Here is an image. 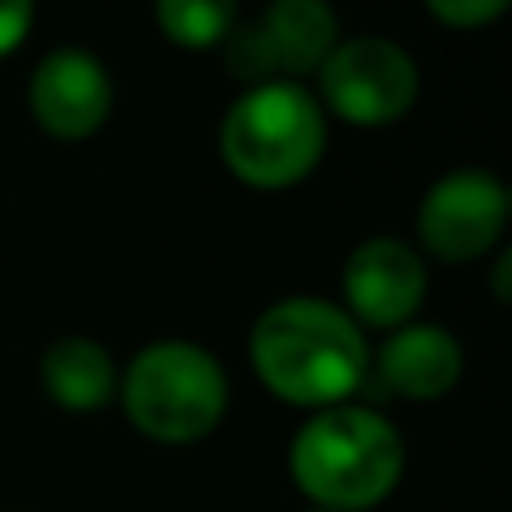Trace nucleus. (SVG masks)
<instances>
[{"label":"nucleus","mask_w":512,"mask_h":512,"mask_svg":"<svg viewBox=\"0 0 512 512\" xmlns=\"http://www.w3.org/2000/svg\"><path fill=\"white\" fill-rule=\"evenodd\" d=\"M117 360L95 337H59L41 355V387L68 414H95L117 400Z\"/></svg>","instance_id":"obj_10"},{"label":"nucleus","mask_w":512,"mask_h":512,"mask_svg":"<svg viewBox=\"0 0 512 512\" xmlns=\"http://www.w3.org/2000/svg\"><path fill=\"white\" fill-rule=\"evenodd\" d=\"M369 378L400 400H441L463 378V346L445 324H405L387 333L382 351L369 360Z\"/></svg>","instance_id":"obj_9"},{"label":"nucleus","mask_w":512,"mask_h":512,"mask_svg":"<svg viewBox=\"0 0 512 512\" xmlns=\"http://www.w3.org/2000/svg\"><path fill=\"white\" fill-rule=\"evenodd\" d=\"M117 396L140 436L158 445H194L221 427L230 409V378L198 342H149L117 378Z\"/></svg>","instance_id":"obj_4"},{"label":"nucleus","mask_w":512,"mask_h":512,"mask_svg":"<svg viewBox=\"0 0 512 512\" xmlns=\"http://www.w3.org/2000/svg\"><path fill=\"white\" fill-rule=\"evenodd\" d=\"M288 472L315 508H378L405 477V436L373 405L319 409L292 436Z\"/></svg>","instance_id":"obj_2"},{"label":"nucleus","mask_w":512,"mask_h":512,"mask_svg":"<svg viewBox=\"0 0 512 512\" xmlns=\"http://www.w3.org/2000/svg\"><path fill=\"white\" fill-rule=\"evenodd\" d=\"M328 149V113L301 81L248 86L221 117V158L248 189L279 194L319 167Z\"/></svg>","instance_id":"obj_3"},{"label":"nucleus","mask_w":512,"mask_h":512,"mask_svg":"<svg viewBox=\"0 0 512 512\" xmlns=\"http://www.w3.org/2000/svg\"><path fill=\"white\" fill-rule=\"evenodd\" d=\"M256 27H261L265 45H270L279 81L315 77L319 63L342 41L337 36V14L324 0H279V5H270L256 18Z\"/></svg>","instance_id":"obj_11"},{"label":"nucleus","mask_w":512,"mask_h":512,"mask_svg":"<svg viewBox=\"0 0 512 512\" xmlns=\"http://www.w3.org/2000/svg\"><path fill=\"white\" fill-rule=\"evenodd\" d=\"M32 23H36V9L27 0H0V59L27 41Z\"/></svg>","instance_id":"obj_14"},{"label":"nucleus","mask_w":512,"mask_h":512,"mask_svg":"<svg viewBox=\"0 0 512 512\" xmlns=\"http://www.w3.org/2000/svg\"><path fill=\"white\" fill-rule=\"evenodd\" d=\"M27 108L32 122L54 140H86L113 113V77L99 54L81 45H59L32 68Z\"/></svg>","instance_id":"obj_8"},{"label":"nucleus","mask_w":512,"mask_h":512,"mask_svg":"<svg viewBox=\"0 0 512 512\" xmlns=\"http://www.w3.org/2000/svg\"><path fill=\"white\" fill-rule=\"evenodd\" d=\"M508 185L486 167H459L432 180L418 203V239L445 265H472L508 230Z\"/></svg>","instance_id":"obj_6"},{"label":"nucleus","mask_w":512,"mask_h":512,"mask_svg":"<svg viewBox=\"0 0 512 512\" xmlns=\"http://www.w3.org/2000/svg\"><path fill=\"white\" fill-rule=\"evenodd\" d=\"M342 297L346 315L360 328H396L414 324L418 306L427 297V265L414 243L396 239V234H378V239L355 243V252L342 265Z\"/></svg>","instance_id":"obj_7"},{"label":"nucleus","mask_w":512,"mask_h":512,"mask_svg":"<svg viewBox=\"0 0 512 512\" xmlns=\"http://www.w3.org/2000/svg\"><path fill=\"white\" fill-rule=\"evenodd\" d=\"M153 18L180 50H221L225 36L239 27V9L230 0H162Z\"/></svg>","instance_id":"obj_12"},{"label":"nucleus","mask_w":512,"mask_h":512,"mask_svg":"<svg viewBox=\"0 0 512 512\" xmlns=\"http://www.w3.org/2000/svg\"><path fill=\"white\" fill-rule=\"evenodd\" d=\"M508 9V0H427V14L445 27H486Z\"/></svg>","instance_id":"obj_13"},{"label":"nucleus","mask_w":512,"mask_h":512,"mask_svg":"<svg viewBox=\"0 0 512 512\" xmlns=\"http://www.w3.org/2000/svg\"><path fill=\"white\" fill-rule=\"evenodd\" d=\"M319 108L351 126H391L418 99V63L391 36H342L315 72Z\"/></svg>","instance_id":"obj_5"},{"label":"nucleus","mask_w":512,"mask_h":512,"mask_svg":"<svg viewBox=\"0 0 512 512\" xmlns=\"http://www.w3.org/2000/svg\"><path fill=\"white\" fill-rule=\"evenodd\" d=\"M256 378L297 409L351 405L369 382V337L342 306L324 297H283L256 315L248 333Z\"/></svg>","instance_id":"obj_1"},{"label":"nucleus","mask_w":512,"mask_h":512,"mask_svg":"<svg viewBox=\"0 0 512 512\" xmlns=\"http://www.w3.org/2000/svg\"><path fill=\"white\" fill-rule=\"evenodd\" d=\"M306 512H328V508H306Z\"/></svg>","instance_id":"obj_15"}]
</instances>
